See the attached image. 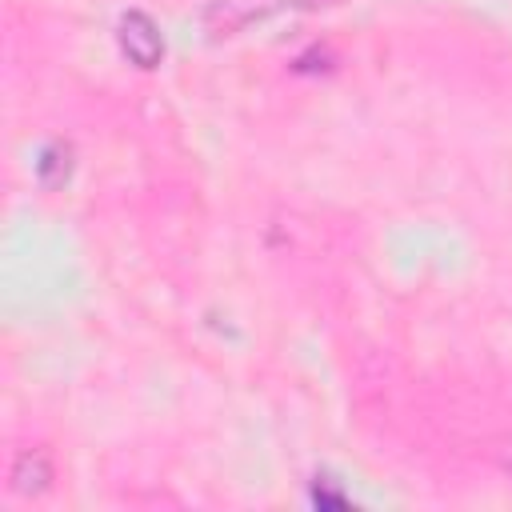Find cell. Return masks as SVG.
I'll list each match as a JSON object with an SVG mask.
<instances>
[{
	"instance_id": "4",
	"label": "cell",
	"mask_w": 512,
	"mask_h": 512,
	"mask_svg": "<svg viewBox=\"0 0 512 512\" xmlns=\"http://www.w3.org/2000/svg\"><path fill=\"white\" fill-rule=\"evenodd\" d=\"M48 460L40 456V452H24L20 460H16V472H12V480H16V488L20 492H40L44 484H48Z\"/></svg>"
},
{
	"instance_id": "3",
	"label": "cell",
	"mask_w": 512,
	"mask_h": 512,
	"mask_svg": "<svg viewBox=\"0 0 512 512\" xmlns=\"http://www.w3.org/2000/svg\"><path fill=\"white\" fill-rule=\"evenodd\" d=\"M68 168H72V148L68 144H48L44 152H40V160H36V172H40V180L48 184V188H56V184H64L68 180Z\"/></svg>"
},
{
	"instance_id": "2",
	"label": "cell",
	"mask_w": 512,
	"mask_h": 512,
	"mask_svg": "<svg viewBox=\"0 0 512 512\" xmlns=\"http://www.w3.org/2000/svg\"><path fill=\"white\" fill-rule=\"evenodd\" d=\"M280 4H292V0H216L212 12L204 16V24L212 32H236V28L252 24V20H260V16L276 12Z\"/></svg>"
},
{
	"instance_id": "1",
	"label": "cell",
	"mask_w": 512,
	"mask_h": 512,
	"mask_svg": "<svg viewBox=\"0 0 512 512\" xmlns=\"http://www.w3.org/2000/svg\"><path fill=\"white\" fill-rule=\"evenodd\" d=\"M120 48L140 64V68H152L160 56H164V40L156 32V24L144 16V12H128L120 20Z\"/></svg>"
},
{
	"instance_id": "5",
	"label": "cell",
	"mask_w": 512,
	"mask_h": 512,
	"mask_svg": "<svg viewBox=\"0 0 512 512\" xmlns=\"http://www.w3.org/2000/svg\"><path fill=\"white\" fill-rule=\"evenodd\" d=\"M312 500H316L320 508H344V496L332 492L328 484H312Z\"/></svg>"
}]
</instances>
